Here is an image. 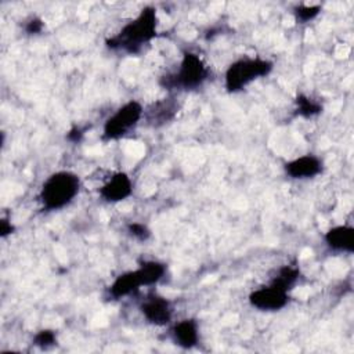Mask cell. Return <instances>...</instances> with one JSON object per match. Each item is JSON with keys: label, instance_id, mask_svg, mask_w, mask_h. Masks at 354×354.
<instances>
[{"label": "cell", "instance_id": "ffe728a7", "mask_svg": "<svg viewBox=\"0 0 354 354\" xmlns=\"http://www.w3.org/2000/svg\"><path fill=\"white\" fill-rule=\"evenodd\" d=\"M14 230V227L11 225V223H8V220L3 218L0 221V232H1V236H6L8 234H11V231Z\"/></svg>", "mask_w": 354, "mask_h": 354}, {"label": "cell", "instance_id": "277c9868", "mask_svg": "<svg viewBox=\"0 0 354 354\" xmlns=\"http://www.w3.org/2000/svg\"><path fill=\"white\" fill-rule=\"evenodd\" d=\"M272 62L261 58H241L225 72V88L231 93L242 90L252 80L271 72Z\"/></svg>", "mask_w": 354, "mask_h": 354}, {"label": "cell", "instance_id": "7c38bea8", "mask_svg": "<svg viewBox=\"0 0 354 354\" xmlns=\"http://www.w3.org/2000/svg\"><path fill=\"white\" fill-rule=\"evenodd\" d=\"M174 340L184 348H191L198 342V325L194 319H183L173 329Z\"/></svg>", "mask_w": 354, "mask_h": 354}, {"label": "cell", "instance_id": "2e32d148", "mask_svg": "<svg viewBox=\"0 0 354 354\" xmlns=\"http://www.w3.org/2000/svg\"><path fill=\"white\" fill-rule=\"evenodd\" d=\"M321 7L319 6H300L296 8V17H297V21H301V22H307L310 19H313L314 17L318 15Z\"/></svg>", "mask_w": 354, "mask_h": 354}, {"label": "cell", "instance_id": "e0dca14e", "mask_svg": "<svg viewBox=\"0 0 354 354\" xmlns=\"http://www.w3.org/2000/svg\"><path fill=\"white\" fill-rule=\"evenodd\" d=\"M35 344L39 346V347H48V346H53L55 343V333L54 330H50V329H44V330H40L35 339H33Z\"/></svg>", "mask_w": 354, "mask_h": 354}, {"label": "cell", "instance_id": "5bb4252c", "mask_svg": "<svg viewBox=\"0 0 354 354\" xmlns=\"http://www.w3.org/2000/svg\"><path fill=\"white\" fill-rule=\"evenodd\" d=\"M138 271L141 274L144 285H152L163 277L166 268L163 264H160L158 261H147V263L141 264Z\"/></svg>", "mask_w": 354, "mask_h": 354}, {"label": "cell", "instance_id": "52a82bcc", "mask_svg": "<svg viewBox=\"0 0 354 354\" xmlns=\"http://www.w3.org/2000/svg\"><path fill=\"white\" fill-rule=\"evenodd\" d=\"M141 311L144 317L155 325H165L171 318V308L169 301L158 295H149L141 304Z\"/></svg>", "mask_w": 354, "mask_h": 354}, {"label": "cell", "instance_id": "ba28073f", "mask_svg": "<svg viewBox=\"0 0 354 354\" xmlns=\"http://www.w3.org/2000/svg\"><path fill=\"white\" fill-rule=\"evenodd\" d=\"M131 191L133 184L130 177L124 173H116L101 187L100 195L108 202H119L126 199Z\"/></svg>", "mask_w": 354, "mask_h": 354}, {"label": "cell", "instance_id": "ac0fdd59", "mask_svg": "<svg viewBox=\"0 0 354 354\" xmlns=\"http://www.w3.org/2000/svg\"><path fill=\"white\" fill-rule=\"evenodd\" d=\"M129 231L131 232V235H134L136 238H138L141 241H145L149 236V230L141 223L129 224Z\"/></svg>", "mask_w": 354, "mask_h": 354}, {"label": "cell", "instance_id": "4fadbf2b", "mask_svg": "<svg viewBox=\"0 0 354 354\" xmlns=\"http://www.w3.org/2000/svg\"><path fill=\"white\" fill-rule=\"evenodd\" d=\"M299 268L296 267H290V266H283L279 268L278 274L275 275V278L271 281L272 285L283 289V290H289L290 286L295 285V282L299 278Z\"/></svg>", "mask_w": 354, "mask_h": 354}, {"label": "cell", "instance_id": "30bf717a", "mask_svg": "<svg viewBox=\"0 0 354 354\" xmlns=\"http://www.w3.org/2000/svg\"><path fill=\"white\" fill-rule=\"evenodd\" d=\"M328 246L333 250L353 252L354 250V230L347 225H337L325 234Z\"/></svg>", "mask_w": 354, "mask_h": 354}, {"label": "cell", "instance_id": "9a60e30c", "mask_svg": "<svg viewBox=\"0 0 354 354\" xmlns=\"http://www.w3.org/2000/svg\"><path fill=\"white\" fill-rule=\"evenodd\" d=\"M296 104H297V111L301 116L310 118V116L317 115V113L321 112V105L314 102L313 100H310L306 95H299L297 100H296Z\"/></svg>", "mask_w": 354, "mask_h": 354}, {"label": "cell", "instance_id": "8992f818", "mask_svg": "<svg viewBox=\"0 0 354 354\" xmlns=\"http://www.w3.org/2000/svg\"><path fill=\"white\" fill-rule=\"evenodd\" d=\"M288 299H289L288 292L272 283L253 290L249 296L250 304L264 311H277L285 307L288 303Z\"/></svg>", "mask_w": 354, "mask_h": 354}, {"label": "cell", "instance_id": "3957f363", "mask_svg": "<svg viewBox=\"0 0 354 354\" xmlns=\"http://www.w3.org/2000/svg\"><path fill=\"white\" fill-rule=\"evenodd\" d=\"M209 76V69L203 61L194 53H185L183 55L180 68L176 73L165 76L162 84L166 88H195L201 86Z\"/></svg>", "mask_w": 354, "mask_h": 354}, {"label": "cell", "instance_id": "d6986e66", "mask_svg": "<svg viewBox=\"0 0 354 354\" xmlns=\"http://www.w3.org/2000/svg\"><path fill=\"white\" fill-rule=\"evenodd\" d=\"M41 29H43V22L39 18H33L26 24V32L28 33H32V35L39 33V32H41Z\"/></svg>", "mask_w": 354, "mask_h": 354}, {"label": "cell", "instance_id": "7a4b0ae2", "mask_svg": "<svg viewBox=\"0 0 354 354\" xmlns=\"http://www.w3.org/2000/svg\"><path fill=\"white\" fill-rule=\"evenodd\" d=\"M80 188L79 177L72 171H57L41 185L40 201L46 210H58L72 202Z\"/></svg>", "mask_w": 354, "mask_h": 354}, {"label": "cell", "instance_id": "8fae6325", "mask_svg": "<svg viewBox=\"0 0 354 354\" xmlns=\"http://www.w3.org/2000/svg\"><path fill=\"white\" fill-rule=\"evenodd\" d=\"M141 285H144L141 274L138 270L134 271H129L124 272L122 275H119L113 283L109 286V293L112 297H122L126 295L133 293L134 290H137Z\"/></svg>", "mask_w": 354, "mask_h": 354}, {"label": "cell", "instance_id": "9c48e42d", "mask_svg": "<svg viewBox=\"0 0 354 354\" xmlns=\"http://www.w3.org/2000/svg\"><path fill=\"white\" fill-rule=\"evenodd\" d=\"M285 170L293 178H310L321 173L322 163L314 155H304L286 163Z\"/></svg>", "mask_w": 354, "mask_h": 354}, {"label": "cell", "instance_id": "5b68a950", "mask_svg": "<svg viewBox=\"0 0 354 354\" xmlns=\"http://www.w3.org/2000/svg\"><path fill=\"white\" fill-rule=\"evenodd\" d=\"M144 111L140 102L129 101L120 106L112 116H109L104 124V137L106 140H115L124 136L133 129L141 119Z\"/></svg>", "mask_w": 354, "mask_h": 354}, {"label": "cell", "instance_id": "6da1fadb", "mask_svg": "<svg viewBox=\"0 0 354 354\" xmlns=\"http://www.w3.org/2000/svg\"><path fill=\"white\" fill-rule=\"evenodd\" d=\"M156 35V10L145 7L140 15L126 24L123 29L106 44L111 48H122L130 54L138 53L144 43H148Z\"/></svg>", "mask_w": 354, "mask_h": 354}]
</instances>
